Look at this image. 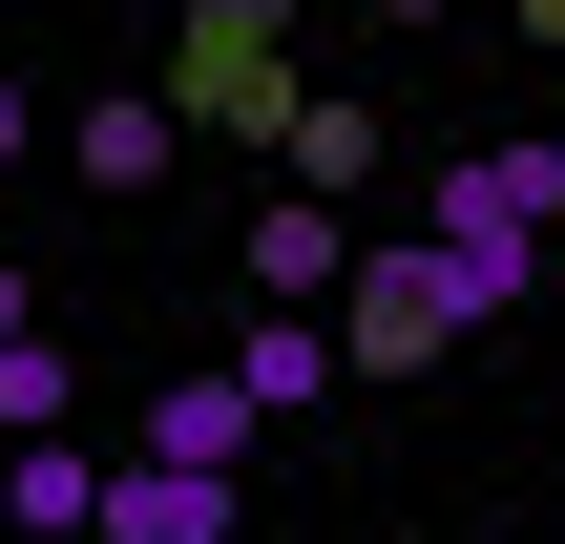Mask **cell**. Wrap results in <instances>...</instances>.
<instances>
[{"mask_svg": "<svg viewBox=\"0 0 565 544\" xmlns=\"http://www.w3.org/2000/svg\"><path fill=\"white\" fill-rule=\"evenodd\" d=\"M335 377H440L461 356V273H440V231H356V273H335Z\"/></svg>", "mask_w": 565, "mask_h": 544, "instance_id": "obj_1", "label": "cell"}, {"mask_svg": "<svg viewBox=\"0 0 565 544\" xmlns=\"http://www.w3.org/2000/svg\"><path fill=\"white\" fill-rule=\"evenodd\" d=\"M419 231H440V273H461V335H482V314H524V273H545V189H524V147H461Z\"/></svg>", "mask_w": 565, "mask_h": 544, "instance_id": "obj_2", "label": "cell"}, {"mask_svg": "<svg viewBox=\"0 0 565 544\" xmlns=\"http://www.w3.org/2000/svg\"><path fill=\"white\" fill-rule=\"evenodd\" d=\"M168 126H294V0H189L168 21Z\"/></svg>", "mask_w": 565, "mask_h": 544, "instance_id": "obj_3", "label": "cell"}, {"mask_svg": "<svg viewBox=\"0 0 565 544\" xmlns=\"http://www.w3.org/2000/svg\"><path fill=\"white\" fill-rule=\"evenodd\" d=\"M252 440H273V419H252L231 377H168V398H126V461H168V482H231Z\"/></svg>", "mask_w": 565, "mask_h": 544, "instance_id": "obj_4", "label": "cell"}, {"mask_svg": "<svg viewBox=\"0 0 565 544\" xmlns=\"http://www.w3.org/2000/svg\"><path fill=\"white\" fill-rule=\"evenodd\" d=\"M168 147H189V126H168V84H105V105L63 126V168H84L105 210H147V189H168Z\"/></svg>", "mask_w": 565, "mask_h": 544, "instance_id": "obj_5", "label": "cell"}, {"mask_svg": "<svg viewBox=\"0 0 565 544\" xmlns=\"http://www.w3.org/2000/svg\"><path fill=\"white\" fill-rule=\"evenodd\" d=\"M335 273H356V210L273 189V210H252V294H273V314H335Z\"/></svg>", "mask_w": 565, "mask_h": 544, "instance_id": "obj_6", "label": "cell"}, {"mask_svg": "<svg viewBox=\"0 0 565 544\" xmlns=\"http://www.w3.org/2000/svg\"><path fill=\"white\" fill-rule=\"evenodd\" d=\"M84 544H231V482H168V461H105V524Z\"/></svg>", "mask_w": 565, "mask_h": 544, "instance_id": "obj_7", "label": "cell"}, {"mask_svg": "<svg viewBox=\"0 0 565 544\" xmlns=\"http://www.w3.org/2000/svg\"><path fill=\"white\" fill-rule=\"evenodd\" d=\"M210 377H231L252 419H294V398H335V335H315V314H252V335H231Z\"/></svg>", "mask_w": 565, "mask_h": 544, "instance_id": "obj_8", "label": "cell"}, {"mask_svg": "<svg viewBox=\"0 0 565 544\" xmlns=\"http://www.w3.org/2000/svg\"><path fill=\"white\" fill-rule=\"evenodd\" d=\"M0 524L21 544H84L105 524V461H84V440H21V461H0Z\"/></svg>", "mask_w": 565, "mask_h": 544, "instance_id": "obj_9", "label": "cell"}, {"mask_svg": "<svg viewBox=\"0 0 565 544\" xmlns=\"http://www.w3.org/2000/svg\"><path fill=\"white\" fill-rule=\"evenodd\" d=\"M84 419V377H63V335H0V440H63Z\"/></svg>", "mask_w": 565, "mask_h": 544, "instance_id": "obj_10", "label": "cell"}, {"mask_svg": "<svg viewBox=\"0 0 565 544\" xmlns=\"http://www.w3.org/2000/svg\"><path fill=\"white\" fill-rule=\"evenodd\" d=\"M524 189H545V231H565V126H524Z\"/></svg>", "mask_w": 565, "mask_h": 544, "instance_id": "obj_11", "label": "cell"}, {"mask_svg": "<svg viewBox=\"0 0 565 544\" xmlns=\"http://www.w3.org/2000/svg\"><path fill=\"white\" fill-rule=\"evenodd\" d=\"M503 21H524V42H565V0H503Z\"/></svg>", "mask_w": 565, "mask_h": 544, "instance_id": "obj_12", "label": "cell"}, {"mask_svg": "<svg viewBox=\"0 0 565 544\" xmlns=\"http://www.w3.org/2000/svg\"><path fill=\"white\" fill-rule=\"evenodd\" d=\"M0 335H42V314H21V273H0Z\"/></svg>", "mask_w": 565, "mask_h": 544, "instance_id": "obj_13", "label": "cell"}, {"mask_svg": "<svg viewBox=\"0 0 565 544\" xmlns=\"http://www.w3.org/2000/svg\"><path fill=\"white\" fill-rule=\"evenodd\" d=\"M377 21H440V0H377Z\"/></svg>", "mask_w": 565, "mask_h": 544, "instance_id": "obj_14", "label": "cell"}]
</instances>
